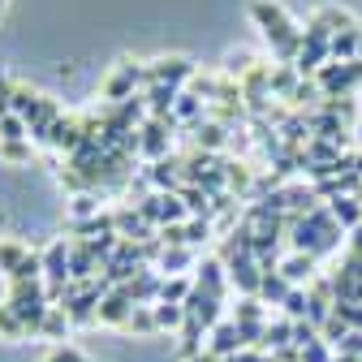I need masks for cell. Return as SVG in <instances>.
Here are the masks:
<instances>
[{"instance_id":"cell-19","label":"cell","mask_w":362,"mask_h":362,"mask_svg":"<svg viewBox=\"0 0 362 362\" xmlns=\"http://www.w3.org/2000/svg\"><path fill=\"white\" fill-rule=\"evenodd\" d=\"M328 211L337 216V224H341V229H349V233L362 224V199H354V194H337L328 203Z\"/></svg>"},{"instance_id":"cell-9","label":"cell","mask_w":362,"mask_h":362,"mask_svg":"<svg viewBox=\"0 0 362 362\" xmlns=\"http://www.w3.org/2000/svg\"><path fill=\"white\" fill-rule=\"evenodd\" d=\"M246 349V341H242V332H238V324L233 320H220L216 328H211V341H207V354L211 358H233V354H242Z\"/></svg>"},{"instance_id":"cell-31","label":"cell","mask_w":362,"mask_h":362,"mask_svg":"<svg viewBox=\"0 0 362 362\" xmlns=\"http://www.w3.org/2000/svg\"><path fill=\"white\" fill-rule=\"evenodd\" d=\"M0 143H30V129L18 112H5L0 117Z\"/></svg>"},{"instance_id":"cell-4","label":"cell","mask_w":362,"mask_h":362,"mask_svg":"<svg viewBox=\"0 0 362 362\" xmlns=\"http://www.w3.org/2000/svg\"><path fill=\"white\" fill-rule=\"evenodd\" d=\"M177 125H181L177 117H147V121L139 125V134H143V151H139V156H147L151 164L164 160V156H168V139H173Z\"/></svg>"},{"instance_id":"cell-36","label":"cell","mask_w":362,"mask_h":362,"mask_svg":"<svg viewBox=\"0 0 362 362\" xmlns=\"http://www.w3.org/2000/svg\"><path fill=\"white\" fill-rule=\"evenodd\" d=\"M211 233H216L211 220H203V216H190V220H186V246H190V250L203 246V242H211Z\"/></svg>"},{"instance_id":"cell-48","label":"cell","mask_w":362,"mask_h":362,"mask_svg":"<svg viewBox=\"0 0 362 362\" xmlns=\"http://www.w3.org/2000/svg\"><path fill=\"white\" fill-rule=\"evenodd\" d=\"M332 362H362V358H354V354H337Z\"/></svg>"},{"instance_id":"cell-39","label":"cell","mask_w":362,"mask_h":362,"mask_svg":"<svg viewBox=\"0 0 362 362\" xmlns=\"http://www.w3.org/2000/svg\"><path fill=\"white\" fill-rule=\"evenodd\" d=\"M18 281H43V255H35V250H30V255L22 259V267L9 276V285H18Z\"/></svg>"},{"instance_id":"cell-6","label":"cell","mask_w":362,"mask_h":362,"mask_svg":"<svg viewBox=\"0 0 362 362\" xmlns=\"http://www.w3.org/2000/svg\"><path fill=\"white\" fill-rule=\"evenodd\" d=\"M181 168H186V160L181 156H164V160H156V164H147L143 173H147V181L156 190H164V194H177L186 181H181Z\"/></svg>"},{"instance_id":"cell-7","label":"cell","mask_w":362,"mask_h":362,"mask_svg":"<svg viewBox=\"0 0 362 362\" xmlns=\"http://www.w3.org/2000/svg\"><path fill=\"white\" fill-rule=\"evenodd\" d=\"M190 134H194V143H199V151H207V156H224L233 147V129H224V125H216V121H199V125H190Z\"/></svg>"},{"instance_id":"cell-3","label":"cell","mask_w":362,"mask_h":362,"mask_svg":"<svg viewBox=\"0 0 362 362\" xmlns=\"http://www.w3.org/2000/svg\"><path fill=\"white\" fill-rule=\"evenodd\" d=\"M315 82H320L324 100H337V95H349V90L362 82V61H328L320 74H315Z\"/></svg>"},{"instance_id":"cell-42","label":"cell","mask_w":362,"mask_h":362,"mask_svg":"<svg viewBox=\"0 0 362 362\" xmlns=\"http://www.w3.org/2000/svg\"><path fill=\"white\" fill-rule=\"evenodd\" d=\"M332 358H337V354H332V345H328L324 337H320V341H310V345L302 349V362H332Z\"/></svg>"},{"instance_id":"cell-22","label":"cell","mask_w":362,"mask_h":362,"mask_svg":"<svg viewBox=\"0 0 362 362\" xmlns=\"http://www.w3.org/2000/svg\"><path fill=\"white\" fill-rule=\"evenodd\" d=\"M177 194H181V203H186V211H190V216H203V220H211V216H216V199H211L207 190H199V186H181Z\"/></svg>"},{"instance_id":"cell-30","label":"cell","mask_w":362,"mask_h":362,"mask_svg":"<svg viewBox=\"0 0 362 362\" xmlns=\"http://www.w3.org/2000/svg\"><path fill=\"white\" fill-rule=\"evenodd\" d=\"M39 100H43V95H35L30 86H13V95H9V112H18L22 121H30V117H35V108H39Z\"/></svg>"},{"instance_id":"cell-14","label":"cell","mask_w":362,"mask_h":362,"mask_svg":"<svg viewBox=\"0 0 362 362\" xmlns=\"http://www.w3.org/2000/svg\"><path fill=\"white\" fill-rule=\"evenodd\" d=\"M315 263H320L315 255H302V250H293V255L281 263V276H285L293 289H306V285L315 281Z\"/></svg>"},{"instance_id":"cell-15","label":"cell","mask_w":362,"mask_h":362,"mask_svg":"<svg viewBox=\"0 0 362 362\" xmlns=\"http://www.w3.org/2000/svg\"><path fill=\"white\" fill-rule=\"evenodd\" d=\"M224 281H229V272H224V263H220V259H203V263H199L194 289H203L207 298H224Z\"/></svg>"},{"instance_id":"cell-51","label":"cell","mask_w":362,"mask_h":362,"mask_svg":"<svg viewBox=\"0 0 362 362\" xmlns=\"http://www.w3.org/2000/svg\"><path fill=\"white\" fill-rule=\"evenodd\" d=\"M358 177H362V151H358Z\"/></svg>"},{"instance_id":"cell-54","label":"cell","mask_w":362,"mask_h":362,"mask_svg":"<svg viewBox=\"0 0 362 362\" xmlns=\"http://www.w3.org/2000/svg\"><path fill=\"white\" fill-rule=\"evenodd\" d=\"M48 362H57V358H48Z\"/></svg>"},{"instance_id":"cell-26","label":"cell","mask_w":362,"mask_h":362,"mask_svg":"<svg viewBox=\"0 0 362 362\" xmlns=\"http://www.w3.org/2000/svg\"><path fill=\"white\" fill-rule=\"evenodd\" d=\"M173 117H177L181 125H199V121L207 117V108H203V100H199V95L181 90V95H177V108H173Z\"/></svg>"},{"instance_id":"cell-53","label":"cell","mask_w":362,"mask_h":362,"mask_svg":"<svg viewBox=\"0 0 362 362\" xmlns=\"http://www.w3.org/2000/svg\"><path fill=\"white\" fill-rule=\"evenodd\" d=\"M358 61H362V48H358Z\"/></svg>"},{"instance_id":"cell-27","label":"cell","mask_w":362,"mask_h":362,"mask_svg":"<svg viewBox=\"0 0 362 362\" xmlns=\"http://www.w3.org/2000/svg\"><path fill=\"white\" fill-rule=\"evenodd\" d=\"M224 181H229V194H246L250 199V168L246 164H238V160H224Z\"/></svg>"},{"instance_id":"cell-13","label":"cell","mask_w":362,"mask_h":362,"mask_svg":"<svg viewBox=\"0 0 362 362\" xmlns=\"http://www.w3.org/2000/svg\"><path fill=\"white\" fill-rule=\"evenodd\" d=\"M61 117H65V112H61V104L43 95V100H39V108H35V117L26 121V129H30V143H48V134H52V125H57Z\"/></svg>"},{"instance_id":"cell-49","label":"cell","mask_w":362,"mask_h":362,"mask_svg":"<svg viewBox=\"0 0 362 362\" xmlns=\"http://www.w3.org/2000/svg\"><path fill=\"white\" fill-rule=\"evenodd\" d=\"M190 362H220V358H211V354L203 349V354H199V358H190Z\"/></svg>"},{"instance_id":"cell-45","label":"cell","mask_w":362,"mask_h":362,"mask_svg":"<svg viewBox=\"0 0 362 362\" xmlns=\"http://www.w3.org/2000/svg\"><path fill=\"white\" fill-rule=\"evenodd\" d=\"M52 358H57V362H90V358H86L82 349H74V345H61V349H57Z\"/></svg>"},{"instance_id":"cell-43","label":"cell","mask_w":362,"mask_h":362,"mask_svg":"<svg viewBox=\"0 0 362 362\" xmlns=\"http://www.w3.org/2000/svg\"><path fill=\"white\" fill-rule=\"evenodd\" d=\"M0 160H9V164H30V143H0Z\"/></svg>"},{"instance_id":"cell-47","label":"cell","mask_w":362,"mask_h":362,"mask_svg":"<svg viewBox=\"0 0 362 362\" xmlns=\"http://www.w3.org/2000/svg\"><path fill=\"white\" fill-rule=\"evenodd\" d=\"M349 250H362V224L354 229V246H349Z\"/></svg>"},{"instance_id":"cell-10","label":"cell","mask_w":362,"mask_h":362,"mask_svg":"<svg viewBox=\"0 0 362 362\" xmlns=\"http://www.w3.org/2000/svg\"><path fill=\"white\" fill-rule=\"evenodd\" d=\"M121 289L129 293V302H134V306H151V302H160V289H164V276H156V272H147V267H139V272H134V281H125Z\"/></svg>"},{"instance_id":"cell-1","label":"cell","mask_w":362,"mask_h":362,"mask_svg":"<svg viewBox=\"0 0 362 362\" xmlns=\"http://www.w3.org/2000/svg\"><path fill=\"white\" fill-rule=\"evenodd\" d=\"M250 18L263 30V39L272 43L276 65H298V57H302V26L285 13V5H276V0H250Z\"/></svg>"},{"instance_id":"cell-5","label":"cell","mask_w":362,"mask_h":362,"mask_svg":"<svg viewBox=\"0 0 362 362\" xmlns=\"http://www.w3.org/2000/svg\"><path fill=\"white\" fill-rule=\"evenodd\" d=\"M194 74H199V69H194L186 57H160V61H151V65H147V86H151V82H164V86L186 90Z\"/></svg>"},{"instance_id":"cell-32","label":"cell","mask_w":362,"mask_h":362,"mask_svg":"<svg viewBox=\"0 0 362 362\" xmlns=\"http://www.w3.org/2000/svg\"><path fill=\"white\" fill-rule=\"evenodd\" d=\"M190 293H194V281H190V276H164L160 302H177V306H181V302H186Z\"/></svg>"},{"instance_id":"cell-2","label":"cell","mask_w":362,"mask_h":362,"mask_svg":"<svg viewBox=\"0 0 362 362\" xmlns=\"http://www.w3.org/2000/svg\"><path fill=\"white\" fill-rule=\"evenodd\" d=\"M139 86H147V65L143 61H121L112 69V78L104 82V100L108 104H125L139 95Z\"/></svg>"},{"instance_id":"cell-23","label":"cell","mask_w":362,"mask_h":362,"mask_svg":"<svg viewBox=\"0 0 362 362\" xmlns=\"http://www.w3.org/2000/svg\"><path fill=\"white\" fill-rule=\"evenodd\" d=\"M190 263H194L190 246H164V255H160V272H164V276H181Z\"/></svg>"},{"instance_id":"cell-8","label":"cell","mask_w":362,"mask_h":362,"mask_svg":"<svg viewBox=\"0 0 362 362\" xmlns=\"http://www.w3.org/2000/svg\"><path fill=\"white\" fill-rule=\"evenodd\" d=\"M82 139H86L82 117H61V121L52 125V134H48V147L61 151V156H74V151L82 147Z\"/></svg>"},{"instance_id":"cell-11","label":"cell","mask_w":362,"mask_h":362,"mask_svg":"<svg viewBox=\"0 0 362 362\" xmlns=\"http://www.w3.org/2000/svg\"><path fill=\"white\" fill-rule=\"evenodd\" d=\"M69 242H52L43 250V285H69Z\"/></svg>"},{"instance_id":"cell-18","label":"cell","mask_w":362,"mask_h":362,"mask_svg":"<svg viewBox=\"0 0 362 362\" xmlns=\"http://www.w3.org/2000/svg\"><path fill=\"white\" fill-rule=\"evenodd\" d=\"M310 22H315V26H324L328 35H341V30L358 26V22H354V13H349V9H341V5H320Z\"/></svg>"},{"instance_id":"cell-28","label":"cell","mask_w":362,"mask_h":362,"mask_svg":"<svg viewBox=\"0 0 362 362\" xmlns=\"http://www.w3.org/2000/svg\"><path fill=\"white\" fill-rule=\"evenodd\" d=\"M104 207H100V194L95 190H86V194H74V203H69V216H74V224H82V220H95Z\"/></svg>"},{"instance_id":"cell-16","label":"cell","mask_w":362,"mask_h":362,"mask_svg":"<svg viewBox=\"0 0 362 362\" xmlns=\"http://www.w3.org/2000/svg\"><path fill=\"white\" fill-rule=\"evenodd\" d=\"M272 100H281V104H293L298 95V86H302V74L293 65H272Z\"/></svg>"},{"instance_id":"cell-34","label":"cell","mask_w":362,"mask_h":362,"mask_svg":"<svg viewBox=\"0 0 362 362\" xmlns=\"http://www.w3.org/2000/svg\"><path fill=\"white\" fill-rule=\"evenodd\" d=\"M156 324H160V332L181 328V324H186V306H177V302H156Z\"/></svg>"},{"instance_id":"cell-52","label":"cell","mask_w":362,"mask_h":362,"mask_svg":"<svg viewBox=\"0 0 362 362\" xmlns=\"http://www.w3.org/2000/svg\"><path fill=\"white\" fill-rule=\"evenodd\" d=\"M5 5H9V0H0V9H5Z\"/></svg>"},{"instance_id":"cell-35","label":"cell","mask_w":362,"mask_h":362,"mask_svg":"<svg viewBox=\"0 0 362 362\" xmlns=\"http://www.w3.org/2000/svg\"><path fill=\"white\" fill-rule=\"evenodd\" d=\"M26 255H30V250H26L22 242H0V272H5V276H13Z\"/></svg>"},{"instance_id":"cell-40","label":"cell","mask_w":362,"mask_h":362,"mask_svg":"<svg viewBox=\"0 0 362 362\" xmlns=\"http://www.w3.org/2000/svg\"><path fill=\"white\" fill-rule=\"evenodd\" d=\"M233 324H263V302L259 298H242L238 302V310H233Z\"/></svg>"},{"instance_id":"cell-50","label":"cell","mask_w":362,"mask_h":362,"mask_svg":"<svg viewBox=\"0 0 362 362\" xmlns=\"http://www.w3.org/2000/svg\"><path fill=\"white\" fill-rule=\"evenodd\" d=\"M259 362H281V358H276V354H263V358H259Z\"/></svg>"},{"instance_id":"cell-46","label":"cell","mask_w":362,"mask_h":362,"mask_svg":"<svg viewBox=\"0 0 362 362\" xmlns=\"http://www.w3.org/2000/svg\"><path fill=\"white\" fill-rule=\"evenodd\" d=\"M263 358V349H242V354H233V358H224V362H259Z\"/></svg>"},{"instance_id":"cell-44","label":"cell","mask_w":362,"mask_h":362,"mask_svg":"<svg viewBox=\"0 0 362 362\" xmlns=\"http://www.w3.org/2000/svg\"><path fill=\"white\" fill-rule=\"evenodd\" d=\"M160 242H164V246H186V224H164V229H160Z\"/></svg>"},{"instance_id":"cell-33","label":"cell","mask_w":362,"mask_h":362,"mask_svg":"<svg viewBox=\"0 0 362 362\" xmlns=\"http://www.w3.org/2000/svg\"><path fill=\"white\" fill-rule=\"evenodd\" d=\"M0 341H26V328H22V320L13 315L9 302H0Z\"/></svg>"},{"instance_id":"cell-21","label":"cell","mask_w":362,"mask_h":362,"mask_svg":"<svg viewBox=\"0 0 362 362\" xmlns=\"http://www.w3.org/2000/svg\"><path fill=\"white\" fill-rule=\"evenodd\" d=\"M358 48H362V26H349L341 35H332V61H358Z\"/></svg>"},{"instance_id":"cell-12","label":"cell","mask_w":362,"mask_h":362,"mask_svg":"<svg viewBox=\"0 0 362 362\" xmlns=\"http://www.w3.org/2000/svg\"><path fill=\"white\" fill-rule=\"evenodd\" d=\"M129 315H134V302H129V293L117 285L104 302H100V315H95V324H108V328H125L129 324Z\"/></svg>"},{"instance_id":"cell-24","label":"cell","mask_w":362,"mask_h":362,"mask_svg":"<svg viewBox=\"0 0 362 362\" xmlns=\"http://www.w3.org/2000/svg\"><path fill=\"white\" fill-rule=\"evenodd\" d=\"M289 281L281 276V272H263V285H259V302H272V306H281L289 298Z\"/></svg>"},{"instance_id":"cell-37","label":"cell","mask_w":362,"mask_h":362,"mask_svg":"<svg viewBox=\"0 0 362 362\" xmlns=\"http://www.w3.org/2000/svg\"><path fill=\"white\" fill-rule=\"evenodd\" d=\"M259 61L250 57V52H229V57H224V78H233V82H242L250 69H255Z\"/></svg>"},{"instance_id":"cell-17","label":"cell","mask_w":362,"mask_h":362,"mask_svg":"<svg viewBox=\"0 0 362 362\" xmlns=\"http://www.w3.org/2000/svg\"><path fill=\"white\" fill-rule=\"evenodd\" d=\"M177 95H181V90H177V86H164V82H151V86L143 90V100H147V112H151V117H173Z\"/></svg>"},{"instance_id":"cell-41","label":"cell","mask_w":362,"mask_h":362,"mask_svg":"<svg viewBox=\"0 0 362 362\" xmlns=\"http://www.w3.org/2000/svg\"><path fill=\"white\" fill-rule=\"evenodd\" d=\"M186 90H190V95H199V100H207V104H211V100H216V90H220V78H211V74H194Z\"/></svg>"},{"instance_id":"cell-38","label":"cell","mask_w":362,"mask_h":362,"mask_svg":"<svg viewBox=\"0 0 362 362\" xmlns=\"http://www.w3.org/2000/svg\"><path fill=\"white\" fill-rule=\"evenodd\" d=\"M281 310H285V320H306L310 315V298H306V289H289V298L281 302Z\"/></svg>"},{"instance_id":"cell-25","label":"cell","mask_w":362,"mask_h":362,"mask_svg":"<svg viewBox=\"0 0 362 362\" xmlns=\"http://www.w3.org/2000/svg\"><path fill=\"white\" fill-rule=\"evenodd\" d=\"M69 315H65V306H48V315H43V328H39V337H48V341H65L69 337Z\"/></svg>"},{"instance_id":"cell-20","label":"cell","mask_w":362,"mask_h":362,"mask_svg":"<svg viewBox=\"0 0 362 362\" xmlns=\"http://www.w3.org/2000/svg\"><path fill=\"white\" fill-rule=\"evenodd\" d=\"M315 112H324V117H332V121H341L345 129L358 121V104L349 100V95H337V100H320L315 104Z\"/></svg>"},{"instance_id":"cell-29","label":"cell","mask_w":362,"mask_h":362,"mask_svg":"<svg viewBox=\"0 0 362 362\" xmlns=\"http://www.w3.org/2000/svg\"><path fill=\"white\" fill-rule=\"evenodd\" d=\"M125 328L139 332V337H156V332H160V324H156V302H151V306H134V315H129Z\"/></svg>"}]
</instances>
